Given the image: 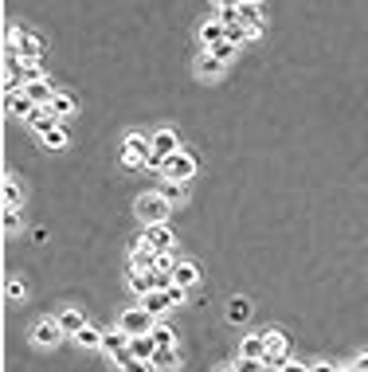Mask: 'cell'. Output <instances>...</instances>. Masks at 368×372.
<instances>
[{"mask_svg": "<svg viewBox=\"0 0 368 372\" xmlns=\"http://www.w3.org/2000/svg\"><path fill=\"white\" fill-rule=\"evenodd\" d=\"M153 325H157V318L149 310H142V306L137 310H122V318H117V330L130 333V337H149Z\"/></svg>", "mask_w": 368, "mask_h": 372, "instance_id": "obj_1", "label": "cell"}, {"mask_svg": "<svg viewBox=\"0 0 368 372\" xmlns=\"http://www.w3.org/2000/svg\"><path fill=\"white\" fill-rule=\"evenodd\" d=\"M168 208H173V204H168L161 192H149V196H142V200H137V216H142L145 228H149V223H165Z\"/></svg>", "mask_w": 368, "mask_h": 372, "instance_id": "obj_2", "label": "cell"}, {"mask_svg": "<svg viewBox=\"0 0 368 372\" xmlns=\"http://www.w3.org/2000/svg\"><path fill=\"white\" fill-rule=\"evenodd\" d=\"M196 177V157L192 153H173L165 161V180H176V185H184V180H192Z\"/></svg>", "mask_w": 368, "mask_h": 372, "instance_id": "obj_3", "label": "cell"}, {"mask_svg": "<svg viewBox=\"0 0 368 372\" xmlns=\"http://www.w3.org/2000/svg\"><path fill=\"white\" fill-rule=\"evenodd\" d=\"M130 271H137V274H153L157 271V251H153L145 239H137V247L130 251Z\"/></svg>", "mask_w": 368, "mask_h": 372, "instance_id": "obj_4", "label": "cell"}, {"mask_svg": "<svg viewBox=\"0 0 368 372\" xmlns=\"http://www.w3.org/2000/svg\"><path fill=\"white\" fill-rule=\"evenodd\" d=\"M55 322L67 337H79V330L86 325V318H83V310H75V306H63V310H55Z\"/></svg>", "mask_w": 368, "mask_h": 372, "instance_id": "obj_5", "label": "cell"}, {"mask_svg": "<svg viewBox=\"0 0 368 372\" xmlns=\"http://www.w3.org/2000/svg\"><path fill=\"white\" fill-rule=\"evenodd\" d=\"M63 337H67V333L59 330V322H55V318H43V322L32 330V341H35V345H47V349H51V345H59Z\"/></svg>", "mask_w": 368, "mask_h": 372, "instance_id": "obj_6", "label": "cell"}, {"mask_svg": "<svg viewBox=\"0 0 368 372\" xmlns=\"http://www.w3.org/2000/svg\"><path fill=\"white\" fill-rule=\"evenodd\" d=\"M142 239L153 247V251H168V247H173V228H168V223H149Z\"/></svg>", "mask_w": 368, "mask_h": 372, "instance_id": "obj_7", "label": "cell"}, {"mask_svg": "<svg viewBox=\"0 0 368 372\" xmlns=\"http://www.w3.org/2000/svg\"><path fill=\"white\" fill-rule=\"evenodd\" d=\"M28 126H32L35 134L43 137V134H51L55 126H63V122H59L55 114H51V106H35V110H32V118H28Z\"/></svg>", "mask_w": 368, "mask_h": 372, "instance_id": "obj_8", "label": "cell"}, {"mask_svg": "<svg viewBox=\"0 0 368 372\" xmlns=\"http://www.w3.org/2000/svg\"><path fill=\"white\" fill-rule=\"evenodd\" d=\"M239 356H247V361H263V356H267V337H263V333H247V337L239 341Z\"/></svg>", "mask_w": 368, "mask_h": 372, "instance_id": "obj_9", "label": "cell"}, {"mask_svg": "<svg viewBox=\"0 0 368 372\" xmlns=\"http://www.w3.org/2000/svg\"><path fill=\"white\" fill-rule=\"evenodd\" d=\"M4 106H8V114H12V118H32V110H35V102L32 98H28V94L24 91H16V94H8V98H4Z\"/></svg>", "mask_w": 368, "mask_h": 372, "instance_id": "obj_10", "label": "cell"}, {"mask_svg": "<svg viewBox=\"0 0 368 372\" xmlns=\"http://www.w3.org/2000/svg\"><path fill=\"white\" fill-rule=\"evenodd\" d=\"M196 282H200V267H196V262H176V271H173V286L192 290Z\"/></svg>", "mask_w": 368, "mask_h": 372, "instance_id": "obj_11", "label": "cell"}, {"mask_svg": "<svg viewBox=\"0 0 368 372\" xmlns=\"http://www.w3.org/2000/svg\"><path fill=\"white\" fill-rule=\"evenodd\" d=\"M12 55H20L24 63H40V55H43V43L35 40V35H28V32H24V40H20L16 47H12Z\"/></svg>", "mask_w": 368, "mask_h": 372, "instance_id": "obj_12", "label": "cell"}, {"mask_svg": "<svg viewBox=\"0 0 368 372\" xmlns=\"http://www.w3.org/2000/svg\"><path fill=\"white\" fill-rule=\"evenodd\" d=\"M142 310H149L153 318H161L165 310H173V298H168V290H149V294L142 298Z\"/></svg>", "mask_w": 368, "mask_h": 372, "instance_id": "obj_13", "label": "cell"}, {"mask_svg": "<svg viewBox=\"0 0 368 372\" xmlns=\"http://www.w3.org/2000/svg\"><path fill=\"white\" fill-rule=\"evenodd\" d=\"M24 94L35 102V106H51V98H55L59 91H51L47 79H35V83H28V86H24Z\"/></svg>", "mask_w": 368, "mask_h": 372, "instance_id": "obj_14", "label": "cell"}, {"mask_svg": "<svg viewBox=\"0 0 368 372\" xmlns=\"http://www.w3.org/2000/svg\"><path fill=\"white\" fill-rule=\"evenodd\" d=\"M0 196H4V208H20V204H24V185H20L16 177H4Z\"/></svg>", "mask_w": 368, "mask_h": 372, "instance_id": "obj_15", "label": "cell"}, {"mask_svg": "<svg viewBox=\"0 0 368 372\" xmlns=\"http://www.w3.org/2000/svg\"><path fill=\"white\" fill-rule=\"evenodd\" d=\"M224 67H227L224 59H216L212 51H204L200 63H196V75H200V79H219V75H224Z\"/></svg>", "mask_w": 368, "mask_h": 372, "instance_id": "obj_16", "label": "cell"}, {"mask_svg": "<svg viewBox=\"0 0 368 372\" xmlns=\"http://www.w3.org/2000/svg\"><path fill=\"white\" fill-rule=\"evenodd\" d=\"M153 149L165 153V157H173V153H180V141H176L173 129H157V134H153Z\"/></svg>", "mask_w": 368, "mask_h": 372, "instance_id": "obj_17", "label": "cell"}, {"mask_svg": "<svg viewBox=\"0 0 368 372\" xmlns=\"http://www.w3.org/2000/svg\"><path fill=\"white\" fill-rule=\"evenodd\" d=\"M157 341L153 337H134L130 341V356H137V361H153V356H157Z\"/></svg>", "mask_w": 368, "mask_h": 372, "instance_id": "obj_18", "label": "cell"}, {"mask_svg": "<svg viewBox=\"0 0 368 372\" xmlns=\"http://www.w3.org/2000/svg\"><path fill=\"white\" fill-rule=\"evenodd\" d=\"M200 40H204V47L212 51V47H216V43H224V40H227V28L219 24V20H208V24L200 28Z\"/></svg>", "mask_w": 368, "mask_h": 372, "instance_id": "obj_19", "label": "cell"}, {"mask_svg": "<svg viewBox=\"0 0 368 372\" xmlns=\"http://www.w3.org/2000/svg\"><path fill=\"white\" fill-rule=\"evenodd\" d=\"M247 318H251V302H247V298H231V306H227V322L243 325Z\"/></svg>", "mask_w": 368, "mask_h": 372, "instance_id": "obj_20", "label": "cell"}, {"mask_svg": "<svg viewBox=\"0 0 368 372\" xmlns=\"http://www.w3.org/2000/svg\"><path fill=\"white\" fill-rule=\"evenodd\" d=\"M75 341H79V349H102V341H106V333H102V330H94V325H83Z\"/></svg>", "mask_w": 368, "mask_h": 372, "instance_id": "obj_21", "label": "cell"}, {"mask_svg": "<svg viewBox=\"0 0 368 372\" xmlns=\"http://www.w3.org/2000/svg\"><path fill=\"white\" fill-rule=\"evenodd\" d=\"M153 368H157V372L176 368V349H173V345H161V349H157V356H153Z\"/></svg>", "mask_w": 368, "mask_h": 372, "instance_id": "obj_22", "label": "cell"}, {"mask_svg": "<svg viewBox=\"0 0 368 372\" xmlns=\"http://www.w3.org/2000/svg\"><path fill=\"white\" fill-rule=\"evenodd\" d=\"M130 290H134L137 298H145L153 290V274H137V271H130Z\"/></svg>", "mask_w": 368, "mask_h": 372, "instance_id": "obj_23", "label": "cell"}, {"mask_svg": "<svg viewBox=\"0 0 368 372\" xmlns=\"http://www.w3.org/2000/svg\"><path fill=\"white\" fill-rule=\"evenodd\" d=\"M71 110H75V102H71L67 94H55V98H51V114H55L59 122H63V118H71Z\"/></svg>", "mask_w": 368, "mask_h": 372, "instance_id": "obj_24", "label": "cell"}, {"mask_svg": "<svg viewBox=\"0 0 368 372\" xmlns=\"http://www.w3.org/2000/svg\"><path fill=\"white\" fill-rule=\"evenodd\" d=\"M67 141L71 137H67V129L63 126H55L51 134H43V145H47V149H67Z\"/></svg>", "mask_w": 368, "mask_h": 372, "instance_id": "obj_25", "label": "cell"}, {"mask_svg": "<svg viewBox=\"0 0 368 372\" xmlns=\"http://www.w3.org/2000/svg\"><path fill=\"white\" fill-rule=\"evenodd\" d=\"M161 196H165L168 204H180L184 196H188V188H184V185H176V180H168V185L161 188Z\"/></svg>", "mask_w": 368, "mask_h": 372, "instance_id": "obj_26", "label": "cell"}, {"mask_svg": "<svg viewBox=\"0 0 368 372\" xmlns=\"http://www.w3.org/2000/svg\"><path fill=\"white\" fill-rule=\"evenodd\" d=\"M263 337H267V353L270 349H290V341H286L282 330H263Z\"/></svg>", "mask_w": 368, "mask_h": 372, "instance_id": "obj_27", "label": "cell"}, {"mask_svg": "<svg viewBox=\"0 0 368 372\" xmlns=\"http://www.w3.org/2000/svg\"><path fill=\"white\" fill-rule=\"evenodd\" d=\"M4 294H8V298H16V302H20V298L28 294V286L16 279V274H12V279H4Z\"/></svg>", "mask_w": 368, "mask_h": 372, "instance_id": "obj_28", "label": "cell"}, {"mask_svg": "<svg viewBox=\"0 0 368 372\" xmlns=\"http://www.w3.org/2000/svg\"><path fill=\"white\" fill-rule=\"evenodd\" d=\"M122 372H157V368H153V361H137V356H130V361L122 364Z\"/></svg>", "mask_w": 368, "mask_h": 372, "instance_id": "obj_29", "label": "cell"}, {"mask_svg": "<svg viewBox=\"0 0 368 372\" xmlns=\"http://www.w3.org/2000/svg\"><path fill=\"white\" fill-rule=\"evenodd\" d=\"M149 337L157 341V345H173V341H176V337H173V330H168V325H153V333H149Z\"/></svg>", "mask_w": 368, "mask_h": 372, "instance_id": "obj_30", "label": "cell"}, {"mask_svg": "<svg viewBox=\"0 0 368 372\" xmlns=\"http://www.w3.org/2000/svg\"><path fill=\"white\" fill-rule=\"evenodd\" d=\"M165 161H168V157H165V153H157V149L145 153V169H161V173H165Z\"/></svg>", "mask_w": 368, "mask_h": 372, "instance_id": "obj_31", "label": "cell"}, {"mask_svg": "<svg viewBox=\"0 0 368 372\" xmlns=\"http://www.w3.org/2000/svg\"><path fill=\"white\" fill-rule=\"evenodd\" d=\"M235 372H267V364H263V361H247V356H239V361H235Z\"/></svg>", "mask_w": 368, "mask_h": 372, "instance_id": "obj_32", "label": "cell"}, {"mask_svg": "<svg viewBox=\"0 0 368 372\" xmlns=\"http://www.w3.org/2000/svg\"><path fill=\"white\" fill-rule=\"evenodd\" d=\"M212 55H216V59H231V55H235V43L231 40H224V43H216V47H212Z\"/></svg>", "mask_w": 368, "mask_h": 372, "instance_id": "obj_33", "label": "cell"}, {"mask_svg": "<svg viewBox=\"0 0 368 372\" xmlns=\"http://www.w3.org/2000/svg\"><path fill=\"white\" fill-rule=\"evenodd\" d=\"M20 228V208H4V231H16Z\"/></svg>", "mask_w": 368, "mask_h": 372, "instance_id": "obj_34", "label": "cell"}, {"mask_svg": "<svg viewBox=\"0 0 368 372\" xmlns=\"http://www.w3.org/2000/svg\"><path fill=\"white\" fill-rule=\"evenodd\" d=\"M310 372H341V364H333V361H318V364H310Z\"/></svg>", "mask_w": 368, "mask_h": 372, "instance_id": "obj_35", "label": "cell"}, {"mask_svg": "<svg viewBox=\"0 0 368 372\" xmlns=\"http://www.w3.org/2000/svg\"><path fill=\"white\" fill-rule=\"evenodd\" d=\"M168 298H173V306H184V298H188V290H184V286H173V290H168Z\"/></svg>", "mask_w": 368, "mask_h": 372, "instance_id": "obj_36", "label": "cell"}, {"mask_svg": "<svg viewBox=\"0 0 368 372\" xmlns=\"http://www.w3.org/2000/svg\"><path fill=\"white\" fill-rule=\"evenodd\" d=\"M352 368H357V372H368V353H357V356H352Z\"/></svg>", "mask_w": 368, "mask_h": 372, "instance_id": "obj_37", "label": "cell"}, {"mask_svg": "<svg viewBox=\"0 0 368 372\" xmlns=\"http://www.w3.org/2000/svg\"><path fill=\"white\" fill-rule=\"evenodd\" d=\"M282 372H310V364H298V361H290Z\"/></svg>", "mask_w": 368, "mask_h": 372, "instance_id": "obj_38", "label": "cell"}, {"mask_svg": "<svg viewBox=\"0 0 368 372\" xmlns=\"http://www.w3.org/2000/svg\"><path fill=\"white\" fill-rule=\"evenodd\" d=\"M243 0H216V8H239Z\"/></svg>", "mask_w": 368, "mask_h": 372, "instance_id": "obj_39", "label": "cell"}, {"mask_svg": "<svg viewBox=\"0 0 368 372\" xmlns=\"http://www.w3.org/2000/svg\"><path fill=\"white\" fill-rule=\"evenodd\" d=\"M216 372H235V364H227V368H216Z\"/></svg>", "mask_w": 368, "mask_h": 372, "instance_id": "obj_40", "label": "cell"}, {"mask_svg": "<svg viewBox=\"0 0 368 372\" xmlns=\"http://www.w3.org/2000/svg\"><path fill=\"white\" fill-rule=\"evenodd\" d=\"M243 4H259V0H243Z\"/></svg>", "mask_w": 368, "mask_h": 372, "instance_id": "obj_41", "label": "cell"}]
</instances>
